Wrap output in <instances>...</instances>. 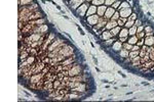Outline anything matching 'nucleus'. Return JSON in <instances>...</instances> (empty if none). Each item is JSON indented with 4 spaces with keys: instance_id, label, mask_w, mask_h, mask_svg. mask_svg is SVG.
<instances>
[{
    "instance_id": "f704fd0d",
    "label": "nucleus",
    "mask_w": 154,
    "mask_h": 102,
    "mask_svg": "<svg viewBox=\"0 0 154 102\" xmlns=\"http://www.w3.org/2000/svg\"><path fill=\"white\" fill-rule=\"evenodd\" d=\"M120 17V15H119V11L118 10H116L115 11V13L113 15V17H111V20H118V18Z\"/></svg>"
},
{
    "instance_id": "4be33fe9",
    "label": "nucleus",
    "mask_w": 154,
    "mask_h": 102,
    "mask_svg": "<svg viewBox=\"0 0 154 102\" xmlns=\"http://www.w3.org/2000/svg\"><path fill=\"white\" fill-rule=\"evenodd\" d=\"M47 31H48V26L47 25L43 24V25L39 26V32H40L41 35H45L46 33H47Z\"/></svg>"
},
{
    "instance_id": "ddd939ff",
    "label": "nucleus",
    "mask_w": 154,
    "mask_h": 102,
    "mask_svg": "<svg viewBox=\"0 0 154 102\" xmlns=\"http://www.w3.org/2000/svg\"><path fill=\"white\" fill-rule=\"evenodd\" d=\"M117 26H118L117 20H109L108 22H107V25H106V27H105V29H106V30H109V31H110L111 29H113V28L117 27Z\"/></svg>"
},
{
    "instance_id": "c9c22d12",
    "label": "nucleus",
    "mask_w": 154,
    "mask_h": 102,
    "mask_svg": "<svg viewBox=\"0 0 154 102\" xmlns=\"http://www.w3.org/2000/svg\"><path fill=\"white\" fill-rule=\"evenodd\" d=\"M137 18H138V15H137V13L133 12L132 15H130V17H127V20H134V22H135V20H136Z\"/></svg>"
},
{
    "instance_id": "a878e982",
    "label": "nucleus",
    "mask_w": 154,
    "mask_h": 102,
    "mask_svg": "<svg viewBox=\"0 0 154 102\" xmlns=\"http://www.w3.org/2000/svg\"><path fill=\"white\" fill-rule=\"evenodd\" d=\"M116 40H117V39H116V37H112V38H110V39H108V40L105 41V45H106V46L113 45V43L115 42Z\"/></svg>"
},
{
    "instance_id": "9d476101",
    "label": "nucleus",
    "mask_w": 154,
    "mask_h": 102,
    "mask_svg": "<svg viewBox=\"0 0 154 102\" xmlns=\"http://www.w3.org/2000/svg\"><path fill=\"white\" fill-rule=\"evenodd\" d=\"M97 9H98V6L90 4V7H88V9H87V11H86L85 17H90V15H97Z\"/></svg>"
},
{
    "instance_id": "f03ea898",
    "label": "nucleus",
    "mask_w": 154,
    "mask_h": 102,
    "mask_svg": "<svg viewBox=\"0 0 154 102\" xmlns=\"http://www.w3.org/2000/svg\"><path fill=\"white\" fill-rule=\"evenodd\" d=\"M73 52H74V49L72 47H70V46L68 45H66L65 47H63L62 49L60 50V52H59V54L61 55H63V56H65L67 58V57H70V56H72V54H73Z\"/></svg>"
},
{
    "instance_id": "473e14b6",
    "label": "nucleus",
    "mask_w": 154,
    "mask_h": 102,
    "mask_svg": "<svg viewBox=\"0 0 154 102\" xmlns=\"http://www.w3.org/2000/svg\"><path fill=\"white\" fill-rule=\"evenodd\" d=\"M120 4H121V0H116V1L113 3V5H112V7L115 8L116 10H118V8H119Z\"/></svg>"
},
{
    "instance_id": "2eb2a0df",
    "label": "nucleus",
    "mask_w": 154,
    "mask_h": 102,
    "mask_svg": "<svg viewBox=\"0 0 154 102\" xmlns=\"http://www.w3.org/2000/svg\"><path fill=\"white\" fill-rule=\"evenodd\" d=\"M112 49L114 51H120L122 49V42H120L119 40H116L112 45Z\"/></svg>"
},
{
    "instance_id": "c756f323",
    "label": "nucleus",
    "mask_w": 154,
    "mask_h": 102,
    "mask_svg": "<svg viewBox=\"0 0 154 102\" xmlns=\"http://www.w3.org/2000/svg\"><path fill=\"white\" fill-rule=\"evenodd\" d=\"M133 46H134V45H130V43H127V42L122 43V48H123V49H125V50H128V51L132 50Z\"/></svg>"
},
{
    "instance_id": "b1692460",
    "label": "nucleus",
    "mask_w": 154,
    "mask_h": 102,
    "mask_svg": "<svg viewBox=\"0 0 154 102\" xmlns=\"http://www.w3.org/2000/svg\"><path fill=\"white\" fill-rule=\"evenodd\" d=\"M127 22V17H119V18H118V20H117V24H118L119 27L123 28Z\"/></svg>"
},
{
    "instance_id": "f257e3e1",
    "label": "nucleus",
    "mask_w": 154,
    "mask_h": 102,
    "mask_svg": "<svg viewBox=\"0 0 154 102\" xmlns=\"http://www.w3.org/2000/svg\"><path fill=\"white\" fill-rule=\"evenodd\" d=\"M90 2H84V3H82L78 8L76 9L77 15H78L79 17H85V15H86V11H87V9H88V7H90Z\"/></svg>"
},
{
    "instance_id": "a18cd8bd",
    "label": "nucleus",
    "mask_w": 154,
    "mask_h": 102,
    "mask_svg": "<svg viewBox=\"0 0 154 102\" xmlns=\"http://www.w3.org/2000/svg\"><path fill=\"white\" fill-rule=\"evenodd\" d=\"M137 45H138V46H140V47H142V46L144 45V39H140V40L138 41Z\"/></svg>"
},
{
    "instance_id": "49530a36",
    "label": "nucleus",
    "mask_w": 154,
    "mask_h": 102,
    "mask_svg": "<svg viewBox=\"0 0 154 102\" xmlns=\"http://www.w3.org/2000/svg\"><path fill=\"white\" fill-rule=\"evenodd\" d=\"M93 0H85V2H90V3H92Z\"/></svg>"
},
{
    "instance_id": "aec40b11",
    "label": "nucleus",
    "mask_w": 154,
    "mask_h": 102,
    "mask_svg": "<svg viewBox=\"0 0 154 102\" xmlns=\"http://www.w3.org/2000/svg\"><path fill=\"white\" fill-rule=\"evenodd\" d=\"M120 30H121V27H119V26H117V27L111 29L110 30V33L112 35V37H117L118 34H119V32H120Z\"/></svg>"
},
{
    "instance_id": "423d86ee",
    "label": "nucleus",
    "mask_w": 154,
    "mask_h": 102,
    "mask_svg": "<svg viewBox=\"0 0 154 102\" xmlns=\"http://www.w3.org/2000/svg\"><path fill=\"white\" fill-rule=\"evenodd\" d=\"M99 18H100V17L98 15H90V17H86V22H87L88 25H90L92 27H94V26L98 24Z\"/></svg>"
},
{
    "instance_id": "e433bc0d",
    "label": "nucleus",
    "mask_w": 154,
    "mask_h": 102,
    "mask_svg": "<svg viewBox=\"0 0 154 102\" xmlns=\"http://www.w3.org/2000/svg\"><path fill=\"white\" fill-rule=\"evenodd\" d=\"M136 36L138 37V39H144L145 38V31H143V32H140V33H137L136 34Z\"/></svg>"
},
{
    "instance_id": "1a4fd4ad",
    "label": "nucleus",
    "mask_w": 154,
    "mask_h": 102,
    "mask_svg": "<svg viewBox=\"0 0 154 102\" xmlns=\"http://www.w3.org/2000/svg\"><path fill=\"white\" fill-rule=\"evenodd\" d=\"M115 11H116L115 8H113L112 6H109V7H107V10H106V12H105V15H104V17L107 18L108 20H111V17H113V15L115 13Z\"/></svg>"
},
{
    "instance_id": "39448f33",
    "label": "nucleus",
    "mask_w": 154,
    "mask_h": 102,
    "mask_svg": "<svg viewBox=\"0 0 154 102\" xmlns=\"http://www.w3.org/2000/svg\"><path fill=\"white\" fill-rule=\"evenodd\" d=\"M62 43H64V41H63L62 39H57V38H56L55 40L53 41V43H51L50 45L48 46L47 51H48V52H51V51H53V50L56 49V48L59 47V46H60Z\"/></svg>"
},
{
    "instance_id": "ea45409f",
    "label": "nucleus",
    "mask_w": 154,
    "mask_h": 102,
    "mask_svg": "<svg viewBox=\"0 0 154 102\" xmlns=\"http://www.w3.org/2000/svg\"><path fill=\"white\" fill-rule=\"evenodd\" d=\"M144 31H145V33H149V32H153V29L151 28V26H145Z\"/></svg>"
},
{
    "instance_id": "a211bd4d",
    "label": "nucleus",
    "mask_w": 154,
    "mask_h": 102,
    "mask_svg": "<svg viewBox=\"0 0 154 102\" xmlns=\"http://www.w3.org/2000/svg\"><path fill=\"white\" fill-rule=\"evenodd\" d=\"M138 41H139V39H138V37L136 35H134V36H128L127 43H130V45H136L138 43Z\"/></svg>"
},
{
    "instance_id": "7ed1b4c3",
    "label": "nucleus",
    "mask_w": 154,
    "mask_h": 102,
    "mask_svg": "<svg viewBox=\"0 0 154 102\" xmlns=\"http://www.w3.org/2000/svg\"><path fill=\"white\" fill-rule=\"evenodd\" d=\"M81 71H82V68L81 66L79 64H74L72 66V68L69 69V76H78V75H81Z\"/></svg>"
},
{
    "instance_id": "2f4dec72",
    "label": "nucleus",
    "mask_w": 154,
    "mask_h": 102,
    "mask_svg": "<svg viewBox=\"0 0 154 102\" xmlns=\"http://www.w3.org/2000/svg\"><path fill=\"white\" fill-rule=\"evenodd\" d=\"M140 54V51H130V56L128 57H130V59L132 58H134V57H136L138 56V55Z\"/></svg>"
},
{
    "instance_id": "20e7f679",
    "label": "nucleus",
    "mask_w": 154,
    "mask_h": 102,
    "mask_svg": "<svg viewBox=\"0 0 154 102\" xmlns=\"http://www.w3.org/2000/svg\"><path fill=\"white\" fill-rule=\"evenodd\" d=\"M107 22H108L107 18H105L104 17H100L98 24L93 27V28H94V31H98V30H101V29L106 30V29H105V27H106V25H107Z\"/></svg>"
},
{
    "instance_id": "4468645a",
    "label": "nucleus",
    "mask_w": 154,
    "mask_h": 102,
    "mask_svg": "<svg viewBox=\"0 0 154 102\" xmlns=\"http://www.w3.org/2000/svg\"><path fill=\"white\" fill-rule=\"evenodd\" d=\"M41 17H42V13H41L40 11H39V9H38V10L34 11V12L30 15V22H31V20H36L41 18Z\"/></svg>"
},
{
    "instance_id": "0eeeda50",
    "label": "nucleus",
    "mask_w": 154,
    "mask_h": 102,
    "mask_svg": "<svg viewBox=\"0 0 154 102\" xmlns=\"http://www.w3.org/2000/svg\"><path fill=\"white\" fill-rule=\"evenodd\" d=\"M85 0H69V4L68 5L70 6L71 9H76L79 7L82 3H84Z\"/></svg>"
},
{
    "instance_id": "f8f14e48",
    "label": "nucleus",
    "mask_w": 154,
    "mask_h": 102,
    "mask_svg": "<svg viewBox=\"0 0 154 102\" xmlns=\"http://www.w3.org/2000/svg\"><path fill=\"white\" fill-rule=\"evenodd\" d=\"M107 7L108 6H106L104 4V5H100V6H98V9H97V15H99V17H104V15H105V12H106V10H107Z\"/></svg>"
},
{
    "instance_id": "c03bdc74",
    "label": "nucleus",
    "mask_w": 154,
    "mask_h": 102,
    "mask_svg": "<svg viewBox=\"0 0 154 102\" xmlns=\"http://www.w3.org/2000/svg\"><path fill=\"white\" fill-rule=\"evenodd\" d=\"M140 49H141V47H140V46H138L137 44L133 46V48H132L133 51H140ZM132 50H130V51H132Z\"/></svg>"
},
{
    "instance_id": "393cba45",
    "label": "nucleus",
    "mask_w": 154,
    "mask_h": 102,
    "mask_svg": "<svg viewBox=\"0 0 154 102\" xmlns=\"http://www.w3.org/2000/svg\"><path fill=\"white\" fill-rule=\"evenodd\" d=\"M128 7H130L128 1H127V0H123V1H121V4H120L119 8H118V10H120V9H122V8H128Z\"/></svg>"
},
{
    "instance_id": "c85d7f7f",
    "label": "nucleus",
    "mask_w": 154,
    "mask_h": 102,
    "mask_svg": "<svg viewBox=\"0 0 154 102\" xmlns=\"http://www.w3.org/2000/svg\"><path fill=\"white\" fill-rule=\"evenodd\" d=\"M27 62L29 64H33V63H35V62H36V58H35V56L34 55H29V57H28L27 59Z\"/></svg>"
},
{
    "instance_id": "cd10ccee",
    "label": "nucleus",
    "mask_w": 154,
    "mask_h": 102,
    "mask_svg": "<svg viewBox=\"0 0 154 102\" xmlns=\"http://www.w3.org/2000/svg\"><path fill=\"white\" fill-rule=\"evenodd\" d=\"M128 34H130V36H134V35L137 34V27L136 26H133L132 28L128 29Z\"/></svg>"
},
{
    "instance_id": "9b49d317",
    "label": "nucleus",
    "mask_w": 154,
    "mask_h": 102,
    "mask_svg": "<svg viewBox=\"0 0 154 102\" xmlns=\"http://www.w3.org/2000/svg\"><path fill=\"white\" fill-rule=\"evenodd\" d=\"M144 44L147 46H149V47L154 46V35L153 36L145 37V38H144Z\"/></svg>"
},
{
    "instance_id": "79ce46f5",
    "label": "nucleus",
    "mask_w": 154,
    "mask_h": 102,
    "mask_svg": "<svg viewBox=\"0 0 154 102\" xmlns=\"http://www.w3.org/2000/svg\"><path fill=\"white\" fill-rule=\"evenodd\" d=\"M144 29H145V26H144V25L140 26V27H137V33H140V32H143Z\"/></svg>"
},
{
    "instance_id": "72a5a7b5",
    "label": "nucleus",
    "mask_w": 154,
    "mask_h": 102,
    "mask_svg": "<svg viewBox=\"0 0 154 102\" xmlns=\"http://www.w3.org/2000/svg\"><path fill=\"white\" fill-rule=\"evenodd\" d=\"M133 26H135L134 20H127V22L125 23V25H124V28H127V29H130V28H132Z\"/></svg>"
},
{
    "instance_id": "dca6fc26",
    "label": "nucleus",
    "mask_w": 154,
    "mask_h": 102,
    "mask_svg": "<svg viewBox=\"0 0 154 102\" xmlns=\"http://www.w3.org/2000/svg\"><path fill=\"white\" fill-rule=\"evenodd\" d=\"M101 38L104 41H106V40H108V39L112 38V35L110 33V31H109V30H104V31L102 32V34H101Z\"/></svg>"
},
{
    "instance_id": "bb28decb",
    "label": "nucleus",
    "mask_w": 154,
    "mask_h": 102,
    "mask_svg": "<svg viewBox=\"0 0 154 102\" xmlns=\"http://www.w3.org/2000/svg\"><path fill=\"white\" fill-rule=\"evenodd\" d=\"M92 4H93V5H96V6L104 5V4H105V0H93Z\"/></svg>"
},
{
    "instance_id": "5701e85b",
    "label": "nucleus",
    "mask_w": 154,
    "mask_h": 102,
    "mask_svg": "<svg viewBox=\"0 0 154 102\" xmlns=\"http://www.w3.org/2000/svg\"><path fill=\"white\" fill-rule=\"evenodd\" d=\"M32 3H33V0H19V5L20 6L30 5Z\"/></svg>"
},
{
    "instance_id": "f3484780",
    "label": "nucleus",
    "mask_w": 154,
    "mask_h": 102,
    "mask_svg": "<svg viewBox=\"0 0 154 102\" xmlns=\"http://www.w3.org/2000/svg\"><path fill=\"white\" fill-rule=\"evenodd\" d=\"M19 54H20V61H25L29 57L30 53L27 50H24L23 52H19Z\"/></svg>"
},
{
    "instance_id": "6e6552de",
    "label": "nucleus",
    "mask_w": 154,
    "mask_h": 102,
    "mask_svg": "<svg viewBox=\"0 0 154 102\" xmlns=\"http://www.w3.org/2000/svg\"><path fill=\"white\" fill-rule=\"evenodd\" d=\"M119 11V15H120V17H128L130 15H132L134 11H133V8L132 7H128V8H122L120 9Z\"/></svg>"
},
{
    "instance_id": "a19ab883",
    "label": "nucleus",
    "mask_w": 154,
    "mask_h": 102,
    "mask_svg": "<svg viewBox=\"0 0 154 102\" xmlns=\"http://www.w3.org/2000/svg\"><path fill=\"white\" fill-rule=\"evenodd\" d=\"M142 25H143V23H142V20H140V18H137V20H135V26H136V27H140V26Z\"/></svg>"
},
{
    "instance_id": "7c9ffc66",
    "label": "nucleus",
    "mask_w": 154,
    "mask_h": 102,
    "mask_svg": "<svg viewBox=\"0 0 154 102\" xmlns=\"http://www.w3.org/2000/svg\"><path fill=\"white\" fill-rule=\"evenodd\" d=\"M61 85H62V81L59 80V79H57V80L53 81V88H55L56 90H57L59 87H61Z\"/></svg>"
},
{
    "instance_id": "412c9836",
    "label": "nucleus",
    "mask_w": 154,
    "mask_h": 102,
    "mask_svg": "<svg viewBox=\"0 0 154 102\" xmlns=\"http://www.w3.org/2000/svg\"><path fill=\"white\" fill-rule=\"evenodd\" d=\"M119 55H120L121 58L127 59V58H128V56H130V51L125 50V49H123V48H122V49L119 51Z\"/></svg>"
},
{
    "instance_id": "4c0bfd02",
    "label": "nucleus",
    "mask_w": 154,
    "mask_h": 102,
    "mask_svg": "<svg viewBox=\"0 0 154 102\" xmlns=\"http://www.w3.org/2000/svg\"><path fill=\"white\" fill-rule=\"evenodd\" d=\"M149 57H150V60H154V46H151V50L149 52Z\"/></svg>"
},
{
    "instance_id": "6ab92c4d",
    "label": "nucleus",
    "mask_w": 154,
    "mask_h": 102,
    "mask_svg": "<svg viewBox=\"0 0 154 102\" xmlns=\"http://www.w3.org/2000/svg\"><path fill=\"white\" fill-rule=\"evenodd\" d=\"M130 34H128V29L127 28H121L119 34H118V38H121V37H128Z\"/></svg>"
},
{
    "instance_id": "58836bf2",
    "label": "nucleus",
    "mask_w": 154,
    "mask_h": 102,
    "mask_svg": "<svg viewBox=\"0 0 154 102\" xmlns=\"http://www.w3.org/2000/svg\"><path fill=\"white\" fill-rule=\"evenodd\" d=\"M115 1H116V0H105V5L108 6V7H109V6H112V5H113V3H114Z\"/></svg>"
},
{
    "instance_id": "37998d69",
    "label": "nucleus",
    "mask_w": 154,
    "mask_h": 102,
    "mask_svg": "<svg viewBox=\"0 0 154 102\" xmlns=\"http://www.w3.org/2000/svg\"><path fill=\"white\" fill-rule=\"evenodd\" d=\"M127 39H128V37H121V38H118V40H119L120 42L124 43V42H127Z\"/></svg>"
}]
</instances>
